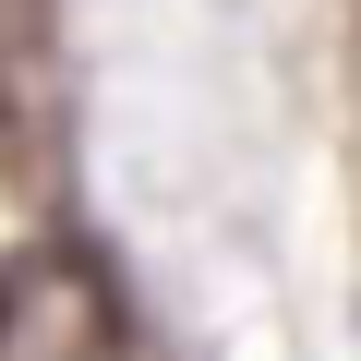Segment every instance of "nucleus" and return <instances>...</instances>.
Wrapping results in <instances>:
<instances>
[{"mask_svg": "<svg viewBox=\"0 0 361 361\" xmlns=\"http://www.w3.org/2000/svg\"><path fill=\"white\" fill-rule=\"evenodd\" d=\"M0 361H133V313L73 241H25L0 265Z\"/></svg>", "mask_w": 361, "mask_h": 361, "instance_id": "obj_1", "label": "nucleus"}, {"mask_svg": "<svg viewBox=\"0 0 361 361\" xmlns=\"http://www.w3.org/2000/svg\"><path fill=\"white\" fill-rule=\"evenodd\" d=\"M37 37H49V0H0V61H25Z\"/></svg>", "mask_w": 361, "mask_h": 361, "instance_id": "obj_2", "label": "nucleus"}]
</instances>
